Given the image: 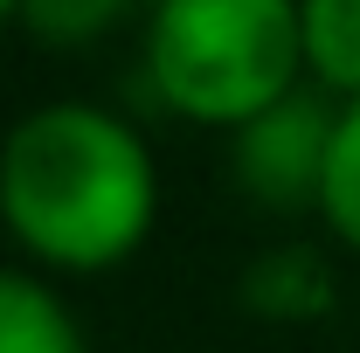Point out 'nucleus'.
<instances>
[{
	"mask_svg": "<svg viewBox=\"0 0 360 353\" xmlns=\"http://www.w3.org/2000/svg\"><path fill=\"white\" fill-rule=\"evenodd\" d=\"M160 174L125 111L35 104L0 139V229L49 270H111L153 236Z\"/></svg>",
	"mask_w": 360,
	"mask_h": 353,
	"instance_id": "1",
	"label": "nucleus"
},
{
	"mask_svg": "<svg viewBox=\"0 0 360 353\" xmlns=\"http://www.w3.org/2000/svg\"><path fill=\"white\" fill-rule=\"evenodd\" d=\"M298 70L305 35L291 0H160L146 14V77L194 125H257L298 90Z\"/></svg>",
	"mask_w": 360,
	"mask_h": 353,
	"instance_id": "2",
	"label": "nucleus"
},
{
	"mask_svg": "<svg viewBox=\"0 0 360 353\" xmlns=\"http://www.w3.org/2000/svg\"><path fill=\"white\" fill-rule=\"evenodd\" d=\"M333 132H340V104L319 84H298L284 104H270L257 125H243L229 146V167L243 180L250 201H264L277 215H305L326 201V167H333Z\"/></svg>",
	"mask_w": 360,
	"mask_h": 353,
	"instance_id": "3",
	"label": "nucleus"
},
{
	"mask_svg": "<svg viewBox=\"0 0 360 353\" xmlns=\"http://www.w3.org/2000/svg\"><path fill=\"white\" fill-rule=\"evenodd\" d=\"M243 305L257 319H277V326H305L319 312H333V270L305 243H277L243 270Z\"/></svg>",
	"mask_w": 360,
	"mask_h": 353,
	"instance_id": "4",
	"label": "nucleus"
},
{
	"mask_svg": "<svg viewBox=\"0 0 360 353\" xmlns=\"http://www.w3.org/2000/svg\"><path fill=\"white\" fill-rule=\"evenodd\" d=\"M0 353H90V347L56 284L28 277V270H0Z\"/></svg>",
	"mask_w": 360,
	"mask_h": 353,
	"instance_id": "5",
	"label": "nucleus"
},
{
	"mask_svg": "<svg viewBox=\"0 0 360 353\" xmlns=\"http://www.w3.org/2000/svg\"><path fill=\"white\" fill-rule=\"evenodd\" d=\"M305 70L333 104H360V0H312L298 7Z\"/></svg>",
	"mask_w": 360,
	"mask_h": 353,
	"instance_id": "6",
	"label": "nucleus"
},
{
	"mask_svg": "<svg viewBox=\"0 0 360 353\" xmlns=\"http://www.w3.org/2000/svg\"><path fill=\"white\" fill-rule=\"evenodd\" d=\"M319 222L360 250V104H340V132H333V167H326V201Z\"/></svg>",
	"mask_w": 360,
	"mask_h": 353,
	"instance_id": "7",
	"label": "nucleus"
},
{
	"mask_svg": "<svg viewBox=\"0 0 360 353\" xmlns=\"http://www.w3.org/2000/svg\"><path fill=\"white\" fill-rule=\"evenodd\" d=\"M21 28H35L49 42H90V35H104L111 21H125V0H28L21 14H14Z\"/></svg>",
	"mask_w": 360,
	"mask_h": 353,
	"instance_id": "8",
	"label": "nucleus"
},
{
	"mask_svg": "<svg viewBox=\"0 0 360 353\" xmlns=\"http://www.w3.org/2000/svg\"><path fill=\"white\" fill-rule=\"evenodd\" d=\"M7 21H14V14H7V7H0V28H7Z\"/></svg>",
	"mask_w": 360,
	"mask_h": 353,
	"instance_id": "9",
	"label": "nucleus"
}]
</instances>
